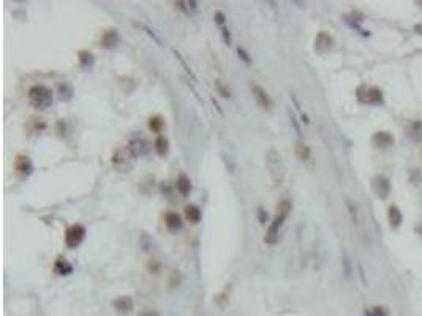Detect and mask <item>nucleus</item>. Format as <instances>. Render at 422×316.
<instances>
[{
	"label": "nucleus",
	"instance_id": "nucleus-1",
	"mask_svg": "<svg viewBox=\"0 0 422 316\" xmlns=\"http://www.w3.org/2000/svg\"><path fill=\"white\" fill-rule=\"evenodd\" d=\"M292 210V204L288 201V199H283L280 204H278L277 207V215L275 219L272 221V224L269 226L267 233H266V237H264V241H266V243L269 245H274L277 243V239H278V231H280V228L283 226V223L286 220V217H288L291 214Z\"/></svg>",
	"mask_w": 422,
	"mask_h": 316
},
{
	"label": "nucleus",
	"instance_id": "nucleus-2",
	"mask_svg": "<svg viewBox=\"0 0 422 316\" xmlns=\"http://www.w3.org/2000/svg\"><path fill=\"white\" fill-rule=\"evenodd\" d=\"M28 101L35 109H48L54 101V94L49 87L38 84L28 90Z\"/></svg>",
	"mask_w": 422,
	"mask_h": 316
},
{
	"label": "nucleus",
	"instance_id": "nucleus-3",
	"mask_svg": "<svg viewBox=\"0 0 422 316\" xmlns=\"http://www.w3.org/2000/svg\"><path fill=\"white\" fill-rule=\"evenodd\" d=\"M133 160H134L133 153H132L130 149H128V147L125 146V147H122V149H117L116 152L112 153L111 163H112V166L116 168L117 171L127 172V171L132 168Z\"/></svg>",
	"mask_w": 422,
	"mask_h": 316
},
{
	"label": "nucleus",
	"instance_id": "nucleus-4",
	"mask_svg": "<svg viewBox=\"0 0 422 316\" xmlns=\"http://www.w3.org/2000/svg\"><path fill=\"white\" fill-rule=\"evenodd\" d=\"M85 234H87V231L82 224H71L65 233V245L71 250L78 248L84 242Z\"/></svg>",
	"mask_w": 422,
	"mask_h": 316
},
{
	"label": "nucleus",
	"instance_id": "nucleus-5",
	"mask_svg": "<svg viewBox=\"0 0 422 316\" xmlns=\"http://www.w3.org/2000/svg\"><path fill=\"white\" fill-rule=\"evenodd\" d=\"M357 100L362 103H370V104H381L383 103V94L378 87H367L361 86L357 89Z\"/></svg>",
	"mask_w": 422,
	"mask_h": 316
},
{
	"label": "nucleus",
	"instance_id": "nucleus-6",
	"mask_svg": "<svg viewBox=\"0 0 422 316\" xmlns=\"http://www.w3.org/2000/svg\"><path fill=\"white\" fill-rule=\"evenodd\" d=\"M127 147L130 149V152L133 153L134 158H136V157H144V155H147V153L150 152V144H149L147 139L142 138V136H134V138H132L130 141H128Z\"/></svg>",
	"mask_w": 422,
	"mask_h": 316
},
{
	"label": "nucleus",
	"instance_id": "nucleus-7",
	"mask_svg": "<svg viewBox=\"0 0 422 316\" xmlns=\"http://www.w3.org/2000/svg\"><path fill=\"white\" fill-rule=\"evenodd\" d=\"M252 94H253V98H255L256 104H258L261 109H266V111L272 109V100H270L269 94L261 86H258V84H253V86H252Z\"/></svg>",
	"mask_w": 422,
	"mask_h": 316
},
{
	"label": "nucleus",
	"instance_id": "nucleus-8",
	"mask_svg": "<svg viewBox=\"0 0 422 316\" xmlns=\"http://www.w3.org/2000/svg\"><path fill=\"white\" fill-rule=\"evenodd\" d=\"M14 170H16V172L19 175H23V177H28L32 172H33V163L32 160L28 155H18L16 158H14Z\"/></svg>",
	"mask_w": 422,
	"mask_h": 316
},
{
	"label": "nucleus",
	"instance_id": "nucleus-9",
	"mask_svg": "<svg viewBox=\"0 0 422 316\" xmlns=\"http://www.w3.org/2000/svg\"><path fill=\"white\" fill-rule=\"evenodd\" d=\"M112 307L116 308L120 315H130L134 308V302L130 296H120L112 302Z\"/></svg>",
	"mask_w": 422,
	"mask_h": 316
},
{
	"label": "nucleus",
	"instance_id": "nucleus-10",
	"mask_svg": "<svg viewBox=\"0 0 422 316\" xmlns=\"http://www.w3.org/2000/svg\"><path fill=\"white\" fill-rule=\"evenodd\" d=\"M120 41V37H119V32L116 29H108L105 30L102 33V38H100V45H102V48L105 49H111L114 46H117Z\"/></svg>",
	"mask_w": 422,
	"mask_h": 316
},
{
	"label": "nucleus",
	"instance_id": "nucleus-11",
	"mask_svg": "<svg viewBox=\"0 0 422 316\" xmlns=\"http://www.w3.org/2000/svg\"><path fill=\"white\" fill-rule=\"evenodd\" d=\"M371 143H373L376 149H389V147L394 144V138H392V135L388 131H378L375 133V136L371 138Z\"/></svg>",
	"mask_w": 422,
	"mask_h": 316
},
{
	"label": "nucleus",
	"instance_id": "nucleus-12",
	"mask_svg": "<svg viewBox=\"0 0 422 316\" xmlns=\"http://www.w3.org/2000/svg\"><path fill=\"white\" fill-rule=\"evenodd\" d=\"M332 45H334V40H332L331 35L326 33V32H319L316 40H315V49H316L318 52L329 51V49L332 48Z\"/></svg>",
	"mask_w": 422,
	"mask_h": 316
},
{
	"label": "nucleus",
	"instance_id": "nucleus-13",
	"mask_svg": "<svg viewBox=\"0 0 422 316\" xmlns=\"http://www.w3.org/2000/svg\"><path fill=\"white\" fill-rule=\"evenodd\" d=\"M373 190L375 193L380 196V198H386L391 192V185H389V180L383 177V175H376L373 179Z\"/></svg>",
	"mask_w": 422,
	"mask_h": 316
},
{
	"label": "nucleus",
	"instance_id": "nucleus-14",
	"mask_svg": "<svg viewBox=\"0 0 422 316\" xmlns=\"http://www.w3.org/2000/svg\"><path fill=\"white\" fill-rule=\"evenodd\" d=\"M164 224H166V228L169 231H179L182 229V219L181 215H179L177 212H168L166 215H164Z\"/></svg>",
	"mask_w": 422,
	"mask_h": 316
},
{
	"label": "nucleus",
	"instance_id": "nucleus-15",
	"mask_svg": "<svg viewBox=\"0 0 422 316\" xmlns=\"http://www.w3.org/2000/svg\"><path fill=\"white\" fill-rule=\"evenodd\" d=\"M176 188L182 196H188L191 193V180L187 174H181L176 180Z\"/></svg>",
	"mask_w": 422,
	"mask_h": 316
},
{
	"label": "nucleus",
	"instance_id": "nucleus-16",
	"mask_svg": "<svg viewBox=\"0 0 422 316\" xmlns=\"http://www.w3.org/2000/svg\"><path fill=\"white\" fill-rule=\"evenodd\" d=\"M54 272L59 275H68L73 272V266H71L65 258H57L54 263Z\"/></svg>",
	"mask_w": 422,
	"mask_h": 316
},
{
	"label": "nucleus",
	"instance_id": "nucleus-17",
	"mask_svg": "<svg viewBox=\"0 0 422 316\" xmlns=\"http://www.w3.org/2000/svg\"><path fill=\"white\" fill-rule=\"evenodd\" d=\"M201 209H199L196 204H188L187 207H185V217H187V220L190 223H199L201 221Z\"/></svg>",
	"mask_w": 422,
	"mask_h": 316
},
{
	"label": "nucleus",
	"instance_id": "nucleus-18",
	"mask_svg": "<svg viewBox=\"0 0 422 316\" xmlns=\"http://www.w3.org/2000/svg\"><path fill=\"white\" fill-rule=\"evenodd\" d=\"M154 147H155V152L158 153L160 157H166L168 152H169V141H168V138H164L163 135H160L158 138L155 139Z\"/></svg>",
	"mask_w": 422,
	"mask_h": 316
},
{
	"label": "nucleus",
	"instance_id": "nucleus-19",
	"mask_svg": "<svg viewBox=\"0 0 422 316\" xmlns=\"http://www.w3.org/2000/svg\"><path fill=\"white\" fill-rule=\"evenodd\" d=\"M406 135L410 136V139H413V141L419 143L422 139V122L421 121H416L410 123L408 130H406Z\"/></svg>",
	"mask_w": 422,
	"mask_h": 316
},
{
	"label": "nucleus",
	"instance_id": "nucleus-20",
	"mask_svg": "<svg viewBox=\"0 0 422 316\" xmlns=\"http://www.w3.org/2000/svg\"><path fill=\"white\" fill-rule=\"evenodd\" d=\"M57 92H59L60 101H70L73 98V87L68 82H60L59 87H57Z\"/></svg>",
	"mask_w": 422,
	"mask_h": 316
},
{
	"label": "nucleus",
	"instance_id": "nucleus-21",
	"mask_svg": "<svg viewBox=\"0 0 422 316\" xmlns=\"http://www.w3.org/2000/svg\"><path fill=\"white\" fill-rule=\"evenodd\" d=\"M402 212H400V209L397 206H391L389 207V223H391V228L397 229L400 224H402Z\"/></svg>",
	"mask_w": 422,
	"mask_h": 316
},
{
	"label": "nucleus",
	"instance_id": "nucleus-22",
	"mask_svg": "<svg viewBox=\"0 0 422 316\" xmlns=\"http://www.w3.org/2000/svg\"><path fill=\"white\" fill-rule=\"evenodd\" d=\"M164 125H166V122H164V119L161 116H152L149 119V128L154 133H157L158 136H160V133L164 130Z\"/></svg>",
	"mask_w": 422,
	"mask_h": 316
},
{
	"label": "nucleus",
	"instance_id": "nucleus-23",
	"mask_svg": "<svg viewBox=\"0 0 422 316\" xmlns=\"http://www.w3.org/2000/svg\"><path fill=\"white\" fill-rule=\"evenodd\" d=\"M296 155L300 161H309V158H310V149L302 139H299L297 144H296Z\"/></svg>",
	"mask_w": 422,
	"mask_h": 316
},
{
	"label": "nucleus",
	"instance_id": "nucleus-24",
	"mask_svg": "<svg viewBox=\"0 0 422 316\" xmlns=\"http://www.w3.org/2000/svg\"><path fill=\"white\" fill-rule=\"evenodd\" d=\"M78 57H79L81 67H84V68H90L92 65H94V57H92V54L89 51H81L79 54H78Z\"/></svg>",
	"mask_w": 422,
	"mask_h": 316
},
{
	"label": "nucleus",
	"instance_id": "nucleus-25",
	"mask_svg": "<svg viewBox=\"0 0 422 316\" xmlns=\"http://www.w3.org/2000/svg\"><path fill=\"white\" fill-rule=\"evenodd\" d=\"M366 316H388V310L381 307H373L371 310H366Z\"/></svg>",
	"mask_w": 422,
	"mask_h": 316
},
{
	"label": "nucleus",
	"instance_id": "nucleus-26",
	"mask_svg": "<svg viewBox=\"0 0 422 316\" xmlns=\"http://www.w3.org/2000/svg\"><path fill=\"white\" fill-rule=\"evenodd\" d=\"M215 87H217V90H218V94L221 95V97H225V98H230L231 97V92H230V89H228L226 86L221 81H215Z\"/></svg>",
	"mask_w": 422,
	"mask_h": 316
},
{
	"label": "nucleus",
	"instance_id": "nucleus-27",
	"mask_svg": "<svg viewBox=\"0 0 422 316\" xmlns=\"http://www.w3.org/2000/svg\"><path fill=\"white\" fill-rule=\"evenodd\" d=\"M237 54H239V57L247 63V65H250V63H252V57H250V54L245 51L244 48L239 46V48H237Z\"/></svg>",
	"mask_w": 422,
	"mask_h": 316
},
{
	"label": "nucleus",
	"instance_id": "nucleus-28",
	"mask_svg": "<svg viewBox=\"0 0 422 316\" xmlns=\"http://www.w3.org/2000/svg\"><path fill=\"white\" fill-rule=\"evenodd\" d=\"M173 52L176 54V57H177L179 60H181V63H182V67H184L185 70H187V73H188V74L191 76V78H193V79H195V74H193V72H191V70H190V67L187 65V62H185V60L182 59V55H181V54H179V52L176 51V49H174V51H173Z\"/></svg>",
	"mask_w": 422,
	"mask_h": 316
},
{
	"label": "nucleus",
	"instance_id": "nucleus-29",
	"mask_svg": "<svg viewBox=\"0 0 422 316\" xmlns=\"http://www.w3.org/2000/svg\"><path fill=\"white\" fill-rule=\"evenodd\" d=\"M221 37H223L225 45H228V46L231 45V33H230V30L226 29V27H221Z\"/></svg>",
	"mask_w": 422,
	"mask_h": 316
},
{
	"label": "nucleus",
	"instance_id": "nucleus-30",
	"mask_svg": "<svg viewBox=\"0 0 422 316\" xmlns=\"http://www.w3.org/2000/svg\"><path fill=\"white\" fill-rule=\"evenodd\" d=\"M225 21H226V16L223 11H217L215 13V23L220 25V27H225Z\"/></svg>",
	"mask_w": 422,
	"mask_h": 316
},
{
	"label": "nucleus",
	"instance_id": "nucleus-31",
	"mask_svg": "<svg viewBox=\"0 0 422 316\" xmlns=\"http://www.w3.org/2000/svg\"><path fill=\"white\" fill-rule=\"evenodd\" d=\"M138 25H139V27H142V29H144V30H146V32H147V33L150 35V37H152V38H154V40L157 41V43H158V45H161V40H160L158 37H157V35H155V33H154L152 30H150V29H149V27H146L144 24H138Z\"/></svg>",
	"mask_w": 422,
	"mask_h": 316
},
{
	"label": "nucleus",
	"instance_id": "nucleus-32",
	"mask_svg": "<svg viewBox=\"0 0 422 316\" xmlns=\"http://www.w3.org/2000/svg\"><path fill=\"white\" fill-rule=\"evenodd\" d=\"M258 215H260V221L266 223L267 221V212H264L263 207H258Z\"/></svg>",
	"mask_w": 422,
	"mask_h": 316
},
{
	"label": "nucleus",
	"instance_id": "nucleus-33",
	"mask_svg": "<svg viewBox=\"0 0 422 316\" xmlns=\"http://www.w3.org/2000/svg\"><path fill=\"white\" fill-rule=\"evenodd\" d=\"M149 270H152L154 273H158V269H160V264L157 263V261H152V263H149Z\"/></svg>",
	"mask_w": 422,
	"mask_h": 316
},
{
	"label": "nucleus",
	"instance_id": "nucleus-34",
	"mask_svg": "<svg viewBox=\"0 0 422 316\" xmlns=\"http://www.w3.org/2000/svg\"><path fill=\"white\" fill-rule=\"evenodd\" d=\"M141 316H160V313L155 310H149V312H144Z\"/></svg>",
	"mask_w": 422,
	"mask_h": 316
}]
</instances>
